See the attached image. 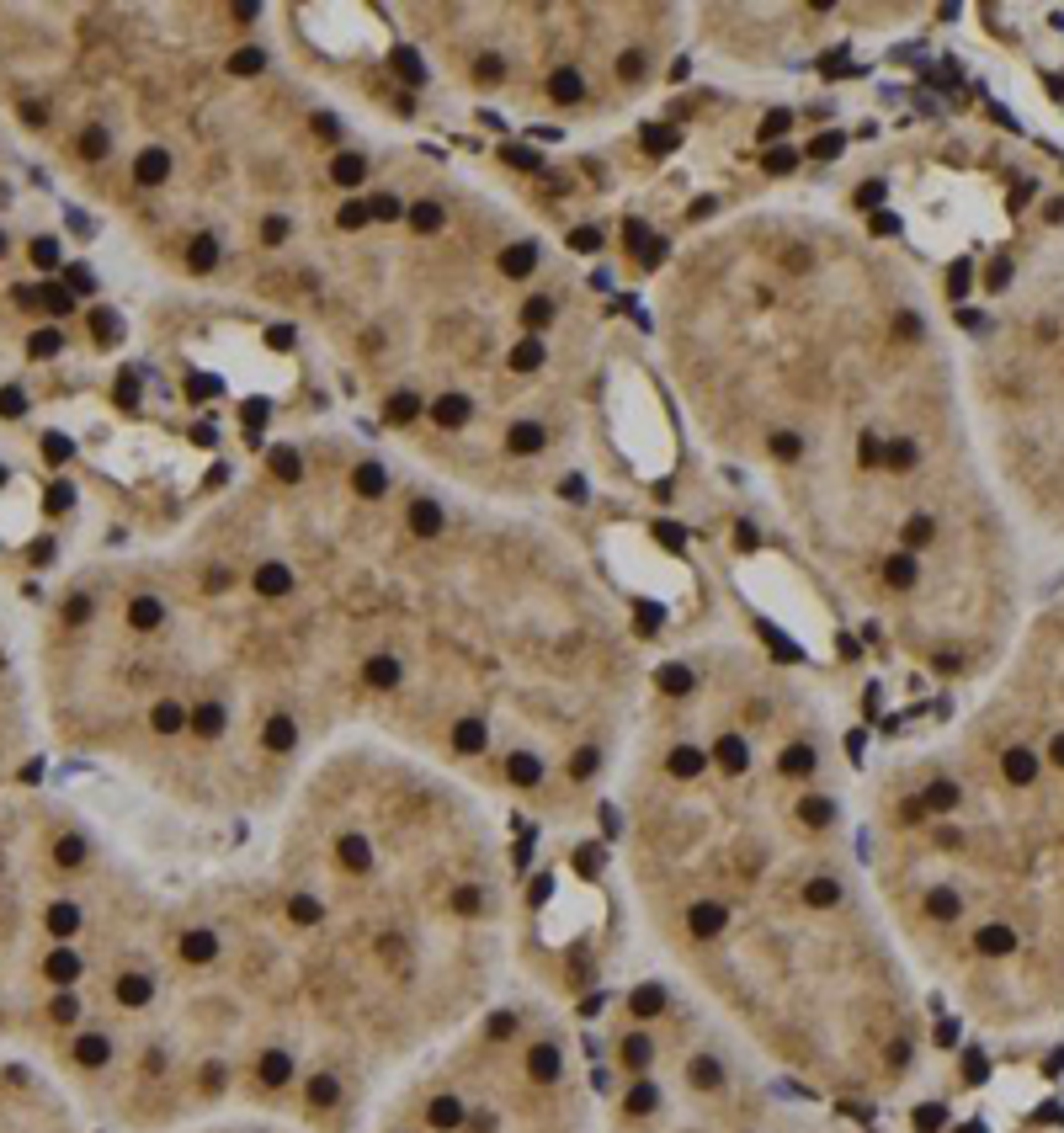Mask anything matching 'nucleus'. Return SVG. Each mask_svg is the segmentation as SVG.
I'll return each mask as SVG.
<instances>
[{"label": "nucleus", "instance_id": "f257e3e1", "mask_svg": "<svg viewBox=\"0 0 1064 1133\" xmlns=\"http://www.w3.org/2000/svg\"><path fill=\"white\" fill-rule=\"evenodd\" d=\"M756 686L750 756L724 766L708 740L692 777L649 772L644 814L628 825L639 873L671 910L713 905L719 942L703 953V985L793 1075L841 1097L900 1086L921 1054L916 1001L884 937L862 915H820L814 878L846 873L836 857L841 798L814 772L782 766L793 702Z\"/></svg>", "mask_w": 1064, "mask_h": 1133}, {"label": "nucleus", "instance_id": "f03ea898", "mask_svg": "<svg viewBox=\"0 0 1064 1133\" xmlns=\"http://www.w3.org/2000/svg\"><path fill=\"white\" fill-rule=\"evenodd\" d=\"M873 857L910 947L990 1027L1064 1011V841L958 745L900 766Z\"/></svg>", "mask_w": 1064, "mask_h": 1133}, {"label": "nucleus", "instance_id": "7ed1b4c3", "mask_svg": "<svg viewBox=\"0 0 1064 1133\" xmlns=\"http://www.w3.org/2000/svg\"><path fill=\"white\" fill-rule=\"evenodd\" d=\"M378 1133H591L569 1043L522 1006H485L474 1043L394 1097Z\"/></svg>", "mask_w": 1064, "mask_h": 1133}, {"label": "nucleus", "instance_id": "20e7f679", "mask_svg": "<svg viewBox=\"0 0 1064 1133\" xmlns=\"http://www.w3.org/2000/svg\"><path fill=\"white\" fill-rule=\"evenodd\" d=\"M958 750L1054 841H1064V601L1044 612Z\"/></svg>", "mask_w": 1064, "mask_h": 1133}, {"label": "nucleus", "instance_id": "39448f33", "mask_svg": "<svg viewBox=\"0 0 1064 1133\" xmlns=\"http://www.w3.org/2000/svg\"><path fill=\"white\" fill-rule=\"evenodd\" d=\"M628 1086L617 1097L623 1133H841L836 1123H809L788 1113V1091L750 1097L734 1086V1070L719 1049L692 1043L681 1059V1091H671L649 1065L644 1027L617 1043Z\"/></svg>", "mask_w": 1064, "mask_h": 1133}, {"label": "nucleus", "instance_id": "423d86ee", "mask_svg": "<svg viewBox=\"0 0 1064 1133\" xmlns=\"http://www.w3.org/2000/svg\"><path fill=\"white\" fill-rule=\"evenodd\" d=\"M0 1133H75L64 1102L32 1086L16 1065H0Z\"/></svg>", "mask_w": 1064, "mask_h": 1133}, {"label": "nucleus", "instance_id": "0eeeda50", "mask_svg": "<svg viewBox=\"0 0 1064 1133\" xmlns=\"http://www.w3.org/2000/svg\"><path fill=\"white\" fill-rule=\"evenodd\" d=\"M405 527H410V538H416V543H437V538L448 533V511H442L432 495H421V501H410Z\"/></svg>", "mask_w": 1064, "mask_h": 1133}, {"label": "nucleus", "instance_id": "6e6552de", "mask_svg": "<svg viewBox=\"0 0 1064 1133\" xmlns=\"http://www.w3.org/2000/svg\"><path fill=\"white\" fill-rule=\"evenodd\" d=\"M548 96H553L559 107H575V101L585 96V75H580L575 64H564V69H553V75H548Z\"/></svg>", "mask_w": 1064, "mask_h": 1133}, {"label": "nucleus", "instance_id": "1a4fd4ad", "mask_svg": "<svg viewBox=\"0 0 1064 1133\" xmlns=\"http://www.w3.org/2000/svg\"><path fill=\"white\" fill-rule=\"evenodd\" d=\"M165 170H171V154H165V149H144V154L133 160V181H139V186H160Z\"/></svg>", "mask_w": 1064, "mask_h": 1133}, {"label": "nucleus", "instance_id": "9d476101", "mask_svg": "<svg viewBox=\"0 0 1064 1133\" xmlns=\"http://www.w3.org/2000/svg\"><path fill=\"white\" fill-rule=\"evenodd\" d=\"M532 266H537V245L532 240H517V245L501 250V272L506 277H532Z\"/></svg>", "mask_w": 1064, "mask_h": 1133}, {"label": "nucleus", "instance_id": "9b49d317", "mask_svg": "<svg viewBox=\"0 0 1064 1133\" xmlns=\"http://www.w3.org/2000/svg\"><path fill=\"white\" fill-rule=\"evenodd\" d=\"M362 176H368V154H352L346 149V154L330 160V181L336 186H362Z\"/></svg>", "mask_w": 1064, "mask_h": 1133}, {"label": "nucleus", "instance_id": "f8f14e48", "mask_svg": "<svg viewBox=\"0 0 1064 1133\" xmlns=\"http://www.w3.org/2000/svg\"><path fill=\"white\" fill-rule=\"evenodd\" d=\"M432 421H437L442 432H458V426L469 421V400H464V394H442V400L432 405Z\"/></svg>", "mask_w": 1064, "mask_h": 1133}, {"label": "nucleus", "instance_id": "ddd939ff", "mask_svg": "<svg viewBox=\"0 0 1064 1133\" xmlns=\"http://www.w3.org/2000/svg\"><path fill=\"white\" fill-rule=\"evenodd\" d=\"M884 469H889V474H916V469H921V448H916L910 437L889 442V453H884Z\"/></svg>", "mask_w": 1064, "mask_h": 1133}, {"label": "nucleus", "instance_id": "4468645a", "mask_svg": "<svg viewBox=\"0 0 1064 1133\" xmlns=\"http://www.w3.org/2000/svg\"><path fill=\"white\" fill-rule=\"evenodd\" d=\"M506 448H512L517 458H532V453H543V426H532V421H517V426L506 432Z\"/></svg>", "mask_w": 1064, "mask_h": 1133}, {"label": "nucleus", "instance_id": "2eb2a0df", "mask_svg": "<svg viewBox=\"0 0 1064 1133\" xmlns=\"http://www.w3.org/2000/svg\"><path fill=\"white\" fill-rule=\"evenodd\" d=\"M352 485H357V495H362V501H378V495L389 490V479H384V469H378V464H357Z\"/></svg>", "mask_w": 1064, "mask_h": 1133}, {"label": "nucleus", "instance_id": "dca6fc26", "mask_svg": "<svg viewBox=\"0 0 1064 1133\" xmlns=\"http://www.w3.org/2000/svg\"><path fill=\"white\" fill-rule=\"evenodd\" d=\"M187 266H192V272H213V266H218V240H213V234H197L192 250H187Z\"/></svg>", "mask_w": 1064, "mask_h": 1133}, {"label": "nucleus", "instance_id": "f3484780", "mask_svg": "<svg viewBox=\"0 0 1064 1133\" xmlns=\"http://www.w3.org/2000/svg\"><path fill=\"white\" fill-rule=\"evenodd\" d=\"M442 218H448L442 202H416V208H410V229H416V234H437Z\"/></svg>", "mask_w": 1064, "mask_h": 1133}, {"label": "nucleus", "instance_id": "a211bd4d", "mask_svg": "<svg viewBox=\"0 0 1064 1133\" xmlns=\"http://www.w3.org/2000/svg\"><path fill=\"white\" fill-rule=\"evenodd\" d=\"M416 416H421V400H416V394H394V400L384 405V421H389V426H410Z\"/></svg>", "mask_w": 1064, "mask_h": 1133}, {"label": "nucleus", "instance_id": "6ab92c4d", "mask_svg": "<svg viewBox=\"0 0 1064 1133\" xmlns=\"http://www.w3.org/2000/svg\"><path fill=\"white\" fill-rule=\"evenodd\" d=\"M91 330H96V341H101V346L123 341V320H117L112 309H96V314H91Z\"/></svg>", "mask_w": 1064, "mask_h": 1133}, {"label": "nucleus", "instance_id": "aec40b11", "mask_svg": "<svg viewBox=\"0 0 1064 1133\" xmlns=\"http://www.w3.org/2000/svg\"><path fill=\"white\" fill-rule=\"evenodd\" d=\"M59 346H64V330H53V325H43V330H32V341H27V352H32L37 362H43V357H53Z\"/></svg>", "mask_w": 1064, "mask_h": 1133}, {"label": "nucleus", "instance_id": "412c9836", "mask_svg": "<svg viewBox=\"0 0 1064 1133\" xmlns=\"http://www.w3.org/2000/svg\"><path fill=\"white\" fill-rule=\"evenodd\" d=\"M272 474H277L282 485H298V474H304L298 453H293V448H277V453H272Z\"/></svg>", "mask_w": 1064, "mask_h": 1133}, {"label": "nucleus", "instance_id": "4be33fe9", "mask_svg": "<svg viewBox=\"0 0 1064 1133\" xmlns=\"http://www.w3.org/2000/svg\"><path fill=\"white\" fill-rule=\"evenodd\" d=\"M793 165H798V154H793L788 144H777V149H766V154H761V170H766V176H788Z\"/></svg>", "mask_w": 1064, "mask_h": 1133}, {"label": "nucleus", "instance_id": "5701e85b", "mask_svg": "<svg viewBox=\"0 0 1064 1133\" xmlns=\"http://www.w3.org/2000/svg\"><path fill=\"white\" fill-rule=\"evenodd\" d=\"M112 400H117V410H133V405H139V373H133V368H123V373H117Z\"/></svg>", "mask_w": 1064, "mask_h": 1133}, {"label": "nucleus", "instance_id": "b1692460", "mask_svg": "<svg viewBox=\"0 0 1064 1133\" xmlns=\"http://www.w3.org/2000/svg\"><path fill=\"white\" fill-rule=\"evenodd\" d=\"M512 368H517V373H532V368H543V346H537V336L517 341V352H512Z\"/></svg>", "mask_w": 1064, "mask_h": 1133}, {"label": "nucleus", "instance_id": "393cba45", "mask_svg": "<svg viewBox=\"0 0 1064 1133\" xmlns=\"http://www.w3.org/2000/svg\"><path fill=\"white\" fill-rule=\"evenodd\" d=\"M394 69H400L410 85H421V80H426V69H421V53H416V48H394Z\"/></svg>", "mask_w": 1064, "mask_h": 1133}, {"label": "nucleus", "instance_id": "a878e982", "mask_svg": "<svg viewBox=\"0 0 1064 1133\" xmlns=\"http://www.w3.org/2000/svg\"><path fill=\"white\" fill-rule=\"evenodd\" d=\"M676 144H681V133H676V128H660V123H655V128H644V149H649V154H665V149H676Z\"/></svg>", "mask_w": 1064, "mask_h": 1133}, {"label": "nucleus", "instance_id": "bb28decb", "mask_svg": "<svg viewBox=\"0 0 1064 1133\" xmlns=\"http://www.w3.org/2000/svg\"><path fill=\"white\" fill-rule=\"evenodd\" d=\"M884 453H889V448H884L873 432H862V442H857V464H862V469H884Z\"/></svg>", "mask_w": 1064, "mask_h": 1133}, {"label": "nucleus", "instance_id": "cd10ccee", "mask_svg": "<svg viewBox=\"0 0 1064 1133\" xmlns=\"http://www.w3.org/2000/svg\"><path fill=\"white\" fill-rule=\"evenodd\" d=\"M229 69H234V75H261V69H266V53H261V48H240V53L229 59Z\"/></svg>", "mask_w": 1064, "mask_h": 1133}, {"label": "nucleus", "instance_id": "c85d7f7f", "mask_svg": "<svg viewBox=\"0 0 1064 1133\" xmlns=\"http://www.w3.org/2000/svg\"><path fill=\"white\" fill-rule=\"evenodd\" d=\"M368 213H373V218H384V224H394V218H405V208H400V197H394V192H378V197L368 202Z\"/></svg>", "mask_w": 1064, "mask_h": 1133}, {"label": "nucleus", "instance_id": "c756f323", "mask_svg": "<svg viewBox=\"0 0 1064 1133\" xmlns=\"http://www.w3.org/2000/svg\"><path fill=\"white\" fill-rule=\"evenodd\" d=\"M69 501H75V490H69V479H59V485H48L43 511H48V517H59V511H69Z\"/></svg>", "mask_w": 1064, "mask_h": 1133}, {"label": "nucleus", "instance_id": "7c9ffc66", "mask_svg": "<svg viewBox=\"0 0 1064 1133\" xmlns=\"http://www.w3.org/2000/svg\"><path fill=\"white\" fill-rule=\"evenodd\" d=\"M107 144H112V139H107V128H85V133H80V154H85V160H101V154H107Z\"/></svg>", "mask_w": 1064, "mask_h": 1133}, {"label": "nucleus", "instance_id": "2f4dec72", "mask_svg": "<svg viewBox=\"0 0 1064 1133\" xmlns=\"http://www.w3.org/2000/svg\"><path fill=\"white\" fill-rule=\"evenodd\" d=\"M368 218H373V213H368V202H357V197H352V202H341V213H336V224H341V229H362Z\"/></svg>", "mask_w": 1064, "mask_h": 1133}, {"label": "nucleus", "instance_id": "473e14b6", "mask_svg": "<svg viewBox=\"0 0 1064 1133\" xmlns=\"http://www.w3.org/2000/svg\"><path fill=\"white\" fill-rule=\"evenodd\" d=\"M43 304H48L53 314H69V309H75V293H69L64 282H48V288H43Z\"/></svg>", "mask_w": 1064, "mask_h": 1133}, {"label": "nucleus", "instance_id": "72a5a7b5", "mask_svg": "<svg viewBox=\"0 0 1064 1133\" xmlns=\"http://www.w3.org/2000/svg\"><path fill=\"white\" fill-rule=\"evenodd\" d=\"M548 320H553V304H548V298H528V309H522V325H528V330H543Z\"/></svg>", "mask_w": 1064, "mask_h": 1133}, {"label": "nucleus", "instance_id": "f704fd0d", "mask_svg": "<svg viewBox=\"0 0 1064 1133\" xmlns=\"http://www.w3.org/2000/svg\"><path fill=\"white\" fill-rule=\"evenodd\" d=\"M788 123H793V112H766V117H761V128H756V133H761V139H766V144H772V139H782V133H788Z\"/></svg>", "mask_w": 1064, "mask_h": 1133}, {"label": "nucleus", "instance_id": "c9c22d12", "mask_svg": "<svg viewBox=\"0 0 1064 1133\" xmlns=\"http://www.w3.org/2000/svg\"><path fill=\"white\" fill-rule=\"evenodd\" d=\"M32 266L53 272V266H59V240H32Z\"/></svg>", "mask_w": 1064, "mask_h": 1133}, {"label": "nucleus", "instance_id": "e433bc0d", "mask_svg": "<svg viewBox=\"0 0 1064 1133\" xmlns=\"http://www.w3.org/2000/svg\"><path fill=\"white\" fill-rule=\"evenodd\" d=\"M798 453H804V442H798L793 432H777V437H772V458H782V464H793Z\"/></svg>", "mask_w": 1064, "mask_h": 1133}, {"label": "nucleus", "instance_id": "4c0bfd02", "mask_svg": "<svg viewBox=\"0 0 1064 1133\" xmlns=\"http://www.w3.org/2000/svg\"><path fill=\"white\" fill-rule=\"evenodd\" d=\"M69 453H75V448H69V437H59V432H48V437H43V458H48L53 469H59Z\"/></svg>", "mask_w": 1064, "mask_h": 1133}, {"label": "nucleus", "instance_id": "58836bf2", "mask_svg": "<svg viewBox=\"0 0 1064 1133\" xmlns=\"http://www.w3.org/2000/svg\"><path fill=\"white\" fill-rule=\"evenodd\" d=\"M0 416H5V421H16V416H27V394H21L16 384H11V389H0Z\"/></svg>", "mask_w": 1064, "mask_h": 1133}, {"label": "nucleus", "instance_id": "ea45409f", "mask_svg": "<svg viewBox=\"0 0 1064 1133\" xmlns=\"http://www.w3.org/2000/svg\"><path fill=\"white\" fill-rule=\"evenodd\" d=\"M841 144H846L841 133H820V139L809 144V154H814V160H836V154H841Z\"/></svg>", "mask_w": 1064, "mask_h": 1133}, {"label": "nucleus", "instance_id": "a19ab883", "mask_svg": "<svg viewBox=\"0 0 1064 1133\" xmlns=\"http://www.w3.org/2000/svg\"><path fill=\"white\" fill-rule=\"evenodd\" d=\"M569 250H585V256H591V250H601V229H591V224H580V229L569 234Z\"/></svg>", "mask_w": 1064, "mask_h": 1133}, {"label": "nucleus", "instance_id": "79ce46f5", "mask_svg": "<svg viewBox=\"0 0 1064 1133\" xmlns=\"http://www.w3.org/2000/svg\"><path fill=\"white\" fill-rule=\"evenodd\" d=\"M187 1133H288V1129H272V1123H218V1129H187Z\"/></svg>", "mask_w": 1064, "mask_h": 1133}, {"label": "nucleus", "instance_id": "37998d69", "mask_svg": "<svg viewBox=\"0 0 1064 1133\" xmlns=\"http://www.w3.org/2000/svg\"><path fill=\"white\" fill-rule=\"evenodd\" d=\"M501 75H506V64H501V59H496V53H490V59H480V64H474V80H480V85H496V80H501Z\"/></svg>", "mask_w": 1064, "mask_h": 1133}, {"label": "nucleus", "instance_id": "c03bdc74", "mask_svg": "<svg viewBox=\"0 0 1064 1133\" xmlns=\"http://www.w3.org/2000/svg\"><path fill=\"white\" fill-rule=\"evenodd\" d=\"M64 288L69 293H91L96 282H91V266H64Z\"/></svg>", "mask_w": 1064, "mask_h": 1133}, {"label": "nucleus", "instance_id": "a18cd8bd", "mask_svg": "<svg viewBox=\"0 0 1064 1133\" xmlns=\"http://www.w3.org/2000/svg\"><path fill=\"white\" fill-rule=\"evenodd\" d=\"M948 293H953V304L969 293V261H953V272H948Z\"/></svg>", "mask_w": 1064, "mask_h": 1133}, {"label": "nucleus", "instance_id": "49530a36", "mask_svg": "<svg viewBox=\"0 0 1064 1133\" xmlns=\"http://www.w3.org/2000/svg\"><path fill=\"white\" fill-rule=\"evenodd\" d=\"M878 202H884V181H862V186H857V208H868V213H873Z\"/></svg>", "mask_w": 1064, "mask_h": 1133}, {"label": "nucleus", "instance_id": "de8ad7c7", "mask_svg": "<svg viewBox=\"0 0 1064 1133\" xmlns=\"http://www.w3.org/2000/svg\"><path fill=\"white\" fill-rule=\"evenodd\" d=\"M506 160H512V165H522V170H537V165H543V154H532L528 144H512V149H506Z\"/></svg>", "mask_w": 1064, "mask_h": 1133}, {"label": "nucleus", "instance_id": "09e8293b", "mask_svg": "<svg viewBox=\"0 0 1064 1133\" xmlns=\"http://www.w3.org/2000/svg\"><path fill=\"white\" fill-rule=\"evenodd\" d=\"M894 336L900 341H921V314H900L894 320Z\"/></svg>", "mask_w": 1064, "mask_h": 1133}, {"label": "nucleus", "instance_id": "8fccbe9b", "mask_svg": "<svg viewBox=\"0 0 1064 1133\" xmlns=\"http://www.w3.org/2000/svg\"><path fill=\"white\" fill-rule=\"evenodd\" d=\"M639 261H644V266H660V261H665V240H644V245H639Z\"/></svg>", "mask_w": 1064, "mask_h": 1133}, {"label": "nucleus", "instance_id": "3c124183", "mask_svg": "<svg viewBox=\"0 0 1064 1133\" xmlns=\"http://www.w3.org/2000/svg\"><path fill=\"white\" fill-rule=\"evenodd\" d=\"M261 421H266V400H245V426H250V437L261 432Z\"/></svg>", "mask_w": 1064, "mask_h": 1133}, {"label": "nucleus", "instance_id": "603ef678", "mask_svg": "<svg viewBox=\"0 0 1064 1133\" xmlns=\"http://www.w3.org/2000/svg\"><path fill=\"white\" fill-rule=\"evenodd\" d=\"M655 538H660L665 549H681V543H687V533H681L676 522H660V527H655Z\"/></svg>", "mask_w": 1064, "mask_h": 1133}, {"label": "nucleus", "instance_id": "864d4df0", "mask_svg": "<svg viewBox=\"0 0 1064 1133\" xmlns=\"http://www.w3.org/2000/svg\"><path fill=\"white\" fill-rule=\"evenodd\" d=\"M617 69H623V80H639V75H644V53H623Z\"/></svg>", "mask_w": 1064, "mask_h": 1133}, {"label": "nucleus", "instance_id": "5fc2aeb1", "mask_svg": "<svg viewBox=\"0 0 1064 1133\" xmlns=\"http://www.w3.org/2000/svg\"><path fill=\"white\" fill-rule=\"evenodd\" d=\"M261 240H266V245L288 240V218H266V224H261Z\"/></svg>", "mask_w": 1064, "mask_h": 1133}, {"label": "nucleus", "instance_id": "6e6d98bb", "mask_svg": "<svg viewBox=\"0 0 1064 1133\" xmlns=\"http://www.w3.org/2000/svg\"><path fill=\"white\" fill-rule=\"evenodd\" d=\"M187 394L192 400H208V394H218V378H187Z\"/></svg>", "mask_w": 1064, "mask_h": 1133}, {"label": "nucleus", "instance_id": "4d7b16f0", "mask_svg": "<svg viewBox=\"0 0 1064 1133\" xmlns=\"http://www.w3.org/2000/svg\"><path fill=\"white\" fill-rule=\"evenodd\" d=\"M11 298H16V309H37L43 304V288H16Z\"/></svg>", "mask_w": 1064, "mask_h": 1133}, {"label": "nucleus", "instance_id": "13d9d810", "mask_svg": "<svg viewBox=\"0 0 1064 1133\" xmlns=\"http://www.w3.org/2000/svg\"><path fill=\"white\" fill-rule=\"evenodd\" d=\"M266 346L288 352V346H293V330H288V325H272V330H266Z\"/></svg>", "mask_w": 1064, "mask_h": 1133}, {"label": "nucleus", "instance_id": "bf43d9fd", "mask_svg": "<svg viewBox=\"0 0 1064 1133\" xmlns=\"http://www.w3.org/2000/svg\"><path fill=\"white\" fill-rule=\"evenodd\" d=\"M559 495H564V501H585V479H580V474H569V479L559 485Z\"/></svg>", "mask_w": 1064, "mask_h": 1133}, {"label": "nucleus", "instance_id": "052dcab7", "mask_svg": "<svg viewBox=\"0 0 1064 1133\" xmlns=\"http://www.w3.org/2000/svg\"><path fill=\"white\" fill-rule=\"evenodd\" d=\"M21 117H27L32 128H43V123H48V112H43V101H27V107H21Z\"/></svg>", "mask_w": 1064, "mask_h": 1133}, {"label": "nucleus", "instance_id": "680f3d73", "mask_svg": "<svg viewBox=\"0 0 1064 1133\" xmlns=\"http://www.w3.org/2000/svg\"><path fill=\"white\" fill-rule=\"evenodd\" d=\"M873 229H878V234H894V229H900V218H894V213H873Z\"/></svg>", "mask_w": 1064, "mask_h": 1133}, {"label": "nucleus", "instance_id": "e2e57ef3", "mask_svg": "<svg viewBox=\"0 0 1064 1133\" xmlns=\"http://www.w3.org/2000/svg\"><path fill=\"white\" fill-rule=\"evenodd\" d=\"M708 213H713V197H697V202L687 208V218H708Z\"/></svg>", "mask_w": 1064, "mask_h": 1133}, {"label": "nucleus", "instance_id": "0e129e2a", "mask_svg": "<svg viewBox=\"0 0 1064 1133\" xmlns=\"http://www.w3.org/2000/svg\"><path fill=\"white\" fill-rule=\"evenodd\" d=\"M48 559H53V543H48V538H43V543H32V565H48Z\"/></svg>", "mask_w": 1064, "mask_h": 1133}, {"label": "nucleus", "instance_id": "69168bd1", "mask_svg": "<svg viewBox=\"0 0 1064 1133\" xmlns=\"http://www.w3.org/2000/svg\"><path fill=\"white\" fill-rule=\"evenodd\" d=\"M314 128H320L325 139H336V133H341V123H336V117H314Z\"/></svg>", "mask_w": 1064, "mask_h": 1133}, {"label": "nucleus", "instance_id": "338daca9", "mask_svg": "<svg viewBox=\"0 0 1064 1133\" xmlns=\"http://www.w3.org/2000/svg\"><path fill=\"white\" fill-rule=\"evenodd\" d=\"M0 256H5V234H0Z\"/></svg>", "mask_w": 1064, "mask_h": 1133}, {"label": "nucleus", "instance_id": "774afa93", "mask_svg": "<svg viewBox=\"0 0 1064 1133\" xmlns=\"http://www.w3.org/2000/svg\"><path fill=\"white\" fill-rule=\"evenodd\" d=\"M0 485H5V469H0Z\"/></svg>", "mask_w": 1064, "mask_h": 1133}]
</instances>
